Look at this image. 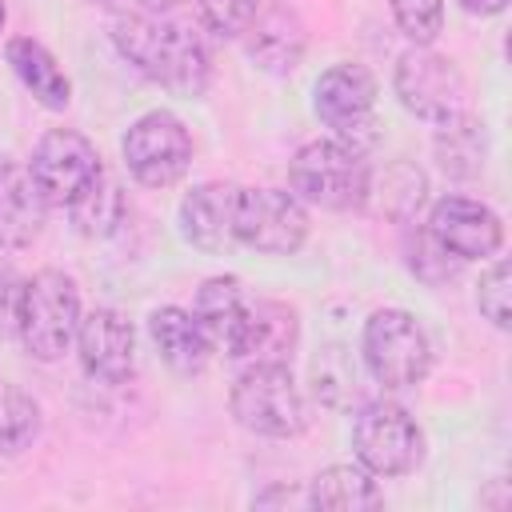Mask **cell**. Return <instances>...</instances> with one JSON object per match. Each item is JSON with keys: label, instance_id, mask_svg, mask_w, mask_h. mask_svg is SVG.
Masks as SVG:
<instances>
[{"label": "cell", "instance_id": "cell-1", "mask_svg": "<svg viewBox=\"0 0 512 512\" xmlns=\"http://www.w3.org/2000/svg\"><path fill=\"white\" fill-rule=\"evenodd\" d=\"M112 44L140 76L172 96L196 100L212 84V48L192 24L160 12H120L112 24Z\"/></svg>", "mask_w": 512, "mask_h": 512}, {"label": "cell", "instance_id": "cell-2", "mask_svg": "<svg viewBox=\"0 0 512 512\" xmlns=\"http://www.w3.org/2000/svg\"><path fill=\"white\" fill-rule=\"evenodd\" d=\"M288 184L300 204H312L324 212H360L368 204L372 168L364 152L328 136V140H308L304 148H296L288 164Z\"/></svg>", "mask_w": 512, "mask_h": 512}, {"label": "cell", "instance_id": "cell-3", "mask_svg": "<svg viewBox=\"0 0 512 512\" xmlns=\"http://www.w3.org/2000/svg\"><path fill=\"white\" fill-rule=\"evenodd\" d=\"M360 364L384 392L424 384L432 368V340L408 308H376L360 332Z\"/></svg>", "mask_w": 512, "mask_h": 512}, {"label": "cell", "instance_id": "cell-4", "mask_svg": "<svg viewBox=\"0 0 512 512\" xmlns=\"http://www.w3.org/2000/svg\"><path fill=\"white\" fill-rule=\"evenodd\" d=\"M80 316H84V308H80L76 280L60 268H40L24 280L16 336H20V344L32 360L56 364L72 348Z\"/></svg>", "mask_w": 512, "mask_h": 512}, {"label": "cell", "instance_id": "cell-5", "mask_svg": "<svg viewBox=\"0 0 512 512\" xmlns=\"http://www.w3.org/2000/svg\"><path fill=\"white\" fill-rule=\"evenodd\" d=\"M228 408L240 428L268 440H292L308 428V400L288 364H244L232 380Z\"/></svg>", "mask_w": 512, "mask_h": 512}, {"label": "cell", "instance_id": "cell-6", "mask_svg": "<svg viewBox=\"0 0 512 512\" xmlns=\"http://www.w3.org/2000/svg\"><path fill=\"white\" fill-rule=\"evenodd\" d=\"M352 448H356V464H364L376 480L408 476L424 460V428L404 404L388 396L364 400L352 416Z\"/></svg>", "mask_w": 512, "mask_h": 512}, {"label": "cell", "instance_id": "cell-7", "mask_svg": "<svg viewBox=\"0 0 512 512\" xmlns=\"http://www.w3.org/2000/svg\"><path fill=\"white\" fill-rule=\"evenodd\" d=\"M312 108L320 124L344 140L356 152H372L380 144V120H376V76L364 64H332L320 72L312 88Z\"/></svg>", "mask_w": 512, "mask_h": 512}, {"label": "cell", "instance_id": "cell-8", "mask_svg": "<svg viewBox=\"0 0 512 512\" xmlns=\"http://www.w3.org/2000/svg\"><path fill=\"white\" fill-rule=\"evenodd\" d=\"M392 88H396V100L416 120H428V124H444L468 112L464 72L456 68V60H448L432 44H412L408 52H400L392 68Z\"/></svg>", "mask_w": 512, "mask_h": 512}, {"label": "cell", "instance_id": "cell-9", "mask_svg": "<svg viewBox=\"0 0 512 512\" xmlns=\"http://www.w3.org/2000/svg\"><path fill=\"white\" fill-rule=\"evenodd\" d=\"M124 168L144 188H172L192 168V136L184 120L168 108H152L136 116L120 140Z\"/></svg>", "mask_w": 512, "mask_h": 512}, {"label": "cell", "instance_id": "cell-10", "mask_svg": "<svg viewBox=\"0 0 512 512\" xmlns=\"http://www.w3.org/2000/svg\"><path fill=\"white\" fill-rule=\"evenodd\" d=\"M32 180L40 184L48 208H72L104 172V160L96 152V144L76 132V128H48L28 160Z\"/></svg>", "mask_w": 512, "mask_h": 512}, {"label": "cell", "instance_id": "cell-11", "mask_svg": "<svg viewBox=\"0 0 512 512\" xmlns=\"http://www.w3.org/2000/svg\"><path fill=\"white\" fill-rule=\"evenodd\" d=\"M308 240V208L284 188H240L236 244L264 256H292Z\"/></svg>", "mask_w": 512, "mask_h": 512}, {"label": "cell", "instance_id": "cell-12", "mask_svg": "<svg viewBox=\"0 0 512 512\" xmlns=\"http://www.w3.org/2000/svg\"><path fill=\"white\" fill-rule=\"evenodd\" d=\"M424 232L460 264L468 260H488L504 244V220L472 196H440L428 212Z\"/></svg>", "mask_w": 512, "mask_h": 512}, {"label": "cell", "instance_id": "cell-13", "mask_svg": "<svg viewBox=\"0 0 512 512\" xmlns=\"http://www.w3.org/2000/svg\"><path fill=\"white\" fill-rule=\"evenodd\" d=\"M72 344H76L84 376L100 384H124L136 368V328L120 308L100 304L84 312Z\"/></svg>", "mask_w": 512, "mask_h": 512}, {"label": "cell", "instance_id": "cell-14", "mask_svg": "<svg viewBox=\"0 0 512 512\" xmlns=\"http://www.w3.org/2000/svg\"><path fill=\"white\" fill-rule=\"evenodd\" d=\"M236 200H240L236 184H224V180L196 184L192 192H184L180 212H176L180 236L196 252H208V256H224L240 248L236 244Z\"/></svg>", "mask_w": 512, "mask_h": 512}, {"label": "cell", "instance_id": "cell-15", "mask_svg": "<svg viewBox=\"0 0 512 512\" xmlns=\"http://www.w3.org/2000/svg\"><path fill=\"white\" fill-rule=\"evenodd\" d=\"M300 344V312L284 300H248V316L228 360L240 364H288Z\"/></svg>", "mask_w": 512, "mask_h": 512}, {"label": "cell", "instance_id": "cell-16", "mask_svg": "<svg viewBox=\"0 0 512 512\" xmlns=\"http://www.w3.org/2000/svg\"><path fill=\"white\" fill-rule=\"evenodd\" d=\"M48 200L32 180L28 164L0 160V252L32 248L44 232Z\"/></svg>", "mask_w": 512, "mask_h": 512}, {"label": "cell", "instance_id": "cell-17", "mask_svg": "<svg viewBox=\"0 0 512 512\" xmlns=\"http://www.w3.org/2000/svg\"><path fill=\"white\" fill-rule=\"evenodd\" d=\"M244 48L248 60L268 72V76H288L300 68L304 48H308V32L300 24V16L292 8H264L256 12V20L244 28Z\"/></svg>", "mask_w": 512, "mask_h": 512}, {"label": "cell", "instance_id": "cell-18", "mask_svg": "<svg viewBox=\"0 0 512 512\" xmlns=\"http://www.w3.org/2000/svg\"><path fill=\"white\" fill-rule=\"evenodd\" d=\"M148 336H152V348L160 352V360L168 364V372H176V376H200L216 356L200 320L180 304L156 308L148 316Z\"/></svg>", "mask_w": 512, "mask_h": 512}, {"label": "cell", "instance_id": "cell-19", "mask_svg": "<svg viewBox=\"0 0 512 512\" xmlns=\"http://www.w3.org/2000/svg\"><path fill=\"white\" fill-rule=\"evenodd\" d=\"M4 56H8V68L16 72V80L32 92L36 104H44L48 112H64L68 100H72V80L68 72L60 68V60L36 40V36H12L4 44Z\"/></svg>", "mask_w": 512, "mask_h": 512}, {"label": "cell", "instance_id": "cell-20", "mask_svg": "<svg viewBox=\"0 0 512 512\" xmlns=\"http://www.w3.org/2000/svg\"><path fill=\"white\" fill-rule=\"evenodd\" d=\"M192 316H196L200 328L208 332L212 348L228 356L232 344H236V336H240V324H244V316H248V292H244L240 276H208V280L196 288Z\"/></svg>", "mask_w": 512, "mask_h": 512}, {"label": "cell", "instance_id": "cell-21", "mask_svg": "<svg viewBox=\"0 0 512 512\" xmlns=\"http://www.w3.org/2000/svg\"><path fill=\"white\" fill-rule=\"evenodd\" d=\"M304 504L320 512H368L384 504V492L364 464H328L312 476Z\"/></svg>", "mask_w": 512, "mask_h": 512}, {"label": "cell", "instance_id": "cell-22", "mask_svg": "<svg viewBox=\"0 0 512 512\" xmlns=\"http://www.w3.org/2000/svg\"><path fill=\"white\" fill-rule=\"evenodd\" d=\"M432 152H436V164H440L444 176H452V180H476L484 172V160H488L484 120H476L472 112H464L456 120L436 124Z\"/></svg>", "mask_w": 512, "mask_h": 512}, {"label": "cell", "instance_id": "cell-23", "mask_svg": "<svg viewBox=\"0 0 512 512\" xmlns=\"http://www.w3.org/2000/svg\"><path fill=\"white\" fill-rule=\"evenodd\" d=\"M312 396L332 408V412H348L352 404L360 408V364L352 360V352L344 344H324L316 356H312Z\"/></svg>", "mask_w": 512, "mask_h": 512}, {"label": "cell", "instance_id": "cell-24", "mask_svg": "<svg viewBox=\"0 0 512 512\" xmlns=\"http://www.w3.org/2000/svg\"><path fill=\"white\" fill-rule=\"evenodd\" d=\"M68 216H72V224H76L80 236L104 240V236L120 232V224H124V216H128V196H124L120 180L104 168L100 180H96V184L68 208Z\"/></svg>", "mask_w": 512, "mask_h": 512}, {"label": "cell", "instance_id": "cell-25", "mask_svg": "<svg viewBox=\"0 0 512 512\" xmlns=\"http://www.w3.org/2000/svg\"><path fill=\"white\" fill-rule=\"evenodd\" d=\"M368 200H376L388 220L412 224V216H416V212L424 208V200H428V180H424V172H420L416 164L392 160L380 176H372Z\"/></svg>", "mask_w": 512, "mask_h": 512}, {"label": "cell", "instance_id": "cell-26", "mask_svg": "<svg viewBox=\"0 0 512 512\" xmlns=\"http://www.w3.org/2000/svg\"><path fill=\"white\" fill-rule=\"evenodd\" d=\"M40 432V404L20 384L0 380V456L24 452Z\"/></svg>", "mask_w": 512, "mask_h": 512}, {"label": "cell", "instance_id": "cell-27", "mask_svg": "<svg viewBox=\"0 0 512 512\" xmlns=\"http://www.w3.org/2000/svg\"><path fill=\"white\" fill-rule=\"evenodd\" d=\"M476 308L480 316L508 332L512 328V264L508 260H492L484 272H480V284H476Z\"/></svg>", "mask_w": 512, "mask_h": 512}, {"label": "cell", "instance_id": "cell-28", "mask_svg": "<svg viewBox=\"0 0 512 512\" xmlns=\"http://www.w3.org/2000/svg\"><path fill=\"white\" fill-rule=\"evenodd\" d=\"M256 12H260V0H196L200 28L220 40L244 36V28L256 20Z\"/></svg>", "mask_w": 512, "mask_h": 512}, {"label": "cell", "instance_id": "cell-29", "mask_svg": "<svg viewBox=\"0 0 512 512\" xmlns=\"http://www.w3.org/2000/svg\"><path fill=\"white\" fill-rule=\"evenodd\" d=\"M408 268H412L416 280L436 288V284H444V280H452L460 272V260L448 256L424 228H416V232H408Z\"/></svg>", "mask_w": 512, "mask_h": 512}, {"label": "cell", "instance_id": "cell-30", "mask_svg": "<svg viewBox=\"0 0 512 512\" xmlns=\"http://www.w3.org/2000/svg\"><path fill=\"white\" fill-rule=\"evenodd\" d=\"M396 28L412 44H432L444 28V0H388Z\"/></svg>", "mask_w": 512, "mask_h": 512}, {"label": "cell", "instance_id": "cell-31", "mask_svg": "<svg viewBox=\"0 0 512 512\" xmlns=\"http://www.w3.org/2000/svg\"><path fill=\"white\" fill-rule=\"evenodd\" d=\"M20 296H24V280H20L12 268H0V340L16 336Z\"/></svg>", "mask_w": 512, "mask_h": 512}, {"label": "cell", "instance_id": "cell-32", "mask_svg": "<svg viewBox=\"0 0 512 512\" xmlns=\"http://www.w3.org/2000/svg\"><path fill=\"white\" fill-rule=\"evenodd\" d=\"M468 16H500L508 8V0H456Z\"/></svg>", "mask_w": 512, "mask_h": 512}, {"label": "cell", "instance_id": "cell-33", "mask_svg": "<svg viewBox=\"0 0 512 512\" xmlns=\"http://www.w3.org/2000/svg\"><path fill=\"white\" fill-rule=\"evenodd\" d=\"M128 4H136V12H168V8H176L180 0H128Z\"/></svg>", "mask_w": 512, "mask_h": 512}, {"label": "cell", "instance_id": "cell-34", "mask_svg": "<svg viewBox=\"0 0 512 512\" xmlns=\"http://www.w3.org/2000/svg\"><path fill=\"white\" fill-rule=\"evenodd\" d=\"M96 4H104V8H128V0H96Z\"/></svg>", "mask_w": 512, "mask_h": 512}, {"label": "cell", "instance_id": "cell-35", "mask_svg": "<svg viewBox=\"0 0 512 512\" xmlns=\"http://www.w3.org/2000/svg\"><path fill=\"white\" fill-rule=\"evenodd\" d=\"M0 28H4V4H0Z\"/></svg>", "mask_w": 512, "mask_h": 512}]
</instances>
